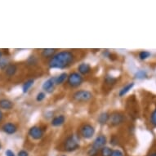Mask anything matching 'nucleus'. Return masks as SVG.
<instances>
[{
    "label": "nucleus",
    "mask_w": 156,
    "mask_h": 156,
    "mask_svg": "<svg viewBox=\"0 0 156 156\" xmlns=\"http://www.w3.org/2000/svg\"><path fill=\"white\" fill-rule=\"evenodd\" d=\"M2 56H3V53H2V51H0V60L2 59Z\"/></svg>",
    "instance_id": "nucleus-33"
},
{
    "label": "nucleus",
    "mask_w": 156,
    "mask_h": 156,
    "mask_svg": "<svg viewBox=\"0 0 156 156\" xmlns=\"http://www.w3.org/2000/svg\"><path fill=\"white\" fill-rule=\"evenodd\" d=\"M150 156H156V152H154V153H153V154H151Z\"/></svg>",
    "instance_id": "nucleus-34"
},
{
    "label": "nucleus",
    "mask_w": 156,
    "mask_h": 156,
    "mask_svg": "<svg viewBox=\"0 0 156 156\" xmlns=\"http://www.w3.org/2000/svg\"><path fill=\"white\" fill-rule=\"evenodd\" d=\"M78 70H79V73L80 74H83V75H86V74H89L91 70H92V68L89 65L87 64V63H82L80 64L78 67Z\"/></svg>",
    "instance_id": "nucleus-11"
},
{
    "label": "nucleus",
    "mask_w": 156,
    "mask_h": 156,
    "mask_svg": "<svg viewBox=\"0 0 156 156\" xmlns=\"http://www.w3.org/2000/svg\"><path fill=\"white\" fill-rule=\"evenodd\" d=\"M27 63L30 66H33V65H35L37 63V59L35 58V56H30V58L27 61Z\"/></svg>",
    "instance_id": "nucleus-27"
},
{
    "label": "nucleus",
    "mask_w": 156,
    "mask_h": 156,
    "mask_svg": "<svg viewBox=\"0 0 156 156\" xmlns=\"http://www.w3.org/2000/svg\"><path fill=\"white\" fill-rule=\"evenodd\" d=\"M45 97H46V95L44 92H39L36 97V100H37V101H42L43 100H44Z\"/></svg>",
    "instance_id": "nucleus-26"
},
{
    "label": "nucleus",
    "mask_w": 156,
    "mask_h": 156,
    "mask_svg": "<svg viewBox=\"0 0 156 156\" xmlns=\"http://www.w3.org/2000/svg\"><path fill=\"white\" fill-rule=\"evenodd\" d=\"M80 133H81V135L83 138L85 139H90L92 138V136L94 135L95 133V128L93 126H92L91 124H84L83 126L81 129H80Z\"/></svg>",
    "instance_id": "nucleus-6"
},
{
    "label": "nucleus",
    "mask_w": 156,
    "mask_h": 156,
    "mask_svg": "<svg viewBox=\"0 0 156 156\" xmlns=\"http://www.w3.org/2000/svg\"><path fill=\"white\" fill-rule=\"evenodd\" d=\"M34 82V80L31 79V80H27V81H26V82L24 83L23 86H22V91H23L24 93L28 92V91L30 90V87L33 86Z\"/></svg>",
    "instance_id": "nucleus-18"
},
{
    "label": "nucleus",
    "mask_w": 156,
    "mask_h": 156,
    "mask_svg": "<svg viewBox=\"0 0 156 156\" xmlns=\"http://www.w3.org/2000/svg\"><path fill=\"white\" fill-rule=\"evenodd\" d=\"M74 61V55L72 51H62L57 52L50 58L48 66L51 69H66Z\"/></svg>",
    "instance_id": "nucleus-1"
},
{
    "label": "nucleus",
    "mask_w": 156,
    "mask_h": 156,
    "mask_svg": "<svg viewBox=\"0 0 156 156\" xmlns=\"http://www.w3.org/2000/svg\"><path fill=\"white\" fill-rule=\"evenodd\" d=\"M2 129H3L4 133H7V134H9V135L14 134L17 131L16 126L12 123H7L5 124H3V127H2Z\"/></svg>",
    "instance_id": "nucleus-10"
},
{
    "label": "nucleus",
    "mask_w": 156,
    "mask_h": 156,
    "mask_svg": "<svg viewBox=\"0 0 156 156\" xmlns=\"http://www.w3.org/2000/svg\"><path fill=\"white\" fill-rule=\"evenodd\" d=\"M124 116L121 113L115 112L110 115V119H109V123L112 126L120 125L121 123H123L124 121Z\"/></svg>",
    "instance_id": "nucleus-5"
},
{
    "label": "nucleus",
    "mask_w": 156,
    "mask_h": 156,
    "mask_svg": "<svg viewBox=\"0 0 156 156\" xmlns=\"http://www.w3.org/2000/svg\"><path fill=\"white\" fill-rule=\"evenodd\" d=\"M44 130L38 126H34L29 130V135L34 140L41 139L44 136Z\"/></svg>",
    "instance_id": "nucleus-7"
},
{
    "label": "nucleus",
    "mask_w": 156,
    "mask_h": 156,
    "mask_svg": "<svg viewBox=\"0 0 156 156\" xmlns=\"http://www.w3.org/2000/svg\"><path fill=\"white\" fill-rule=\"evenodd\" d=\"M8 65H9V62L7 58H3L0 60V69H5L7 68Z\"/></svg>",
    "instance_id": "nucleus-22"
},
{
    "label": "nucleus",
    "mask_w": 156,
    "mask_h": 156,
    "mask_svg": "<svg viewBox=\"0 0 156 156\" xmlns=\"http://www.w3.org/2000/svg\"><path fill=\"white\" fill-rule=\"evenodd\" d=\"M4 70H5L6 75L12 77L15 75L16 73L17 72V66L14 64H9Z\"/></svg>",
    "instance_id": "nucleus-14"
},
{
    "label": "nucleus",
    "mask_w": 156,
    "mask_h": 156,
    "mask_svg": "<svg viewBox=\"0 0 156 156\" xmlns=\"http://www.w3.org/2000/svg\"><path fill=\"white\" fill-rule=\"evenodd\" d=\"M135 77L136 79H139V80H141V79H144V78H146V71H144V70H139L136 73Z\"/></svg>",
    "instance_id": "nucleus-24"
},
{
    "label": "nucleus",
    "mask_w": 156,
    "mask_h": 156,
    "mask_svg": "<svg viewBox=\"0 0 156 156\" xmlns=\"http://www.w3.org/2000/svg\"><path fill=\"white\" fill-rule=\"evenodd\" d=\"M112 149H110V147H107V146H104L103 148H101V156H111L112 154Z\"/></svg>",
    "instance_id": "nucleus-20"
},
{
    "label": "nucleus",
    "mask_w": 156,
    "mask_h": 156,
    "mask_svg": "<svg viewBox=\"0 0 156 156\" xmlns=\"http://www.w3.org/2000/svg\"><path fill=\"white\" fill-rule=\"evenodd\" d=\"M83 81V78L78 72H73L69 75H68V78H67L68 84L72 87H79L82 84Z\"/></svg>",
    "instance_id": "nucleus-4"
},
{
    "label": "nucleus",
    "mask_w": 156,
    "mask_h": 156,
    "mask_svg": "<svg viewBox=\"0 0 156 156\" xmlns=\"http://www.w3.org/2000/svg\"><path fill=\"white\" fill-rule=\"evenodd\" d=\"M80 147V144H79V139L76 136L70 135L69 136L64 143V148L65 151L67 152H72L74 151L75 150Z\"/></svg>",
    "instance_id": "nucleus-2"
},
{
    "label": "nucleus",
    "mask_w": 156,
    "mask_h": 156,
    "mask_svg": "<svg viewBox=\"0 0 156 156\" xmlns=\"http://www.w3.org/2000/svg\"><path fill=\"white\" fill-rule=\"evenodd\" d=\"M64 156H65V155H64Z\"/></svg>",
    "instance_id": "nucleus-36"
},
{
    "label": "nucleus",
    "mask_w": 156,
    "mask_h": 156,
    "mask_svg": "<svg viewBox=\"0 0 156 156\" xmlns=\"http://www.w3.org/2000/svg\"><path fill=\"white\" fill-rule=\"evenodd\" d=\"M3 113H2V111L0 110V122H1V121H2V119H3Z\"/></svg>",
    "instance_id": "nucleus-32"
},
{
    "label": "nucleus",
    "mask_w": 156,
    "mask_h": 156,
    "mask_svg": "<svg viewBox=\"0 0 156 156\" xmlns=\"http://www.w3.org/2000/svg\"><path fill=\"white\" fill-rule=\"evenodd\" d=\"M0 149H1V143H0Z\"/></svg>",
    "instance_id": "nucleus-35"
},
{
    "label": "nucleus",
    "mask_w": 156,
    "mask_h": 156,
    "mask_svg": "<svg viewBox=\"0 0 156 156\" xmlns=\"http://www.w3.org/2000/svg\"><path fill=\"white\" fill-rule=\"evenodd\" d=\"M65 121H66V118L64 115H58L52 119L51 123L54 127H59L65 123Z\"/></svg>",
    "instance_id": "nucleus-12"
},
{
    "label": "nucleus",
    "mask_w": 156,
    "mask_h": 156,
    "mask_svg": "<svg viewBox=\"0 0 156 156\" xmlns=\"http://www.w3.org/2000/svg\"><path fill=\"white\" fill-rule=\"evenodd\" d=\"M87 154H88V155L89 156H97V154H98V151L91 147V149L88 151V153Z\"/></svg>",
    "instance_id": "nucleus-28"
},
{
    "label": "nucleus",
    "mask_w": 156,
    "mask_h": 156,
    "mask_svg": "<svg viewBox=\"0 0 156 156\" xmlns=\"http://www.w3.org/2000/svg\"><path fill=\"white\" fill-rule=\"evenodd\" d=\"M106 141H107V140H106V137H105V136H98L97 138L95 139L94 141H93V143L92 145V148L99 151L100 149L103 148L105 146Z\"/></svg>",
    "instance_id": "nucleus-8"
},
{
    "label": "nucleus",
    "mask_w": 156,
    "mask_h": 156,
    "mask_svg": "<svg viewBox=\"0 0 156 156\" xmlns=\"http://www.w3.org/2000/svg\"><path fill=\"white\" fill-rule=\"evenodd\" d=\"M17 156H29V154L27 151L22 150V151H20L18 152Z\"/></svg>",
    "instance_id": "nucleus-30"
},
{
    "label": "nucleus",
    "mask_w": 156,
    "mask_h": 156,
    "mask_svg": "<svg viewBox=\"0 0 156 156\" xmlns=\"http://www.w3.org/2000/svg\"><path fill=\"white\" fill-rule=\"evenodd\" d=\"M116 81H117V80L115 78L110 76V75H107L105 79V83L107 85H114L116 83Z\"/></svg>",
    "instance_id": "nucleus-21"
},
{
    "label": "nucleus",
    "mask_w": 156,
    "mask_h": 156,
    "mask_svg": "<svg viewBox=\"0 0 156 156\" xmlns=\"http://www.w3.org/2000/svg\"><path fill=\"white\" fill-rule=\"evenodd\" d=\"M92 92L87 90H80L77 91L73 95V99L77 102H87L92 100Z\"/></svg>",
    "instance_id": "nucleus-3"
},
{
    "label": "nucleus",
    "mask_w": 156,
    "mask_h": 156,
    "mask_svg": "<svg viewBox=\"0 0 156 156\" xmlns=\"http://www.w3.org/2000/svg\"><path fill=\"white\" fill-rule=\"evenodd\" d=\"M133 86H134V83H128V84H127L126 86H124V87L119 91V97H123L124 95L127 94V93L133 88Z\"/></svg>",
    "instance_id": "nucleus-17"
},
{
    "label": "nucleus",
    "mask_w": 156,
    "mask_h": 156,
    "mask_svg": "<svg viewBox=\"0 0 156 156\" xmlns=\"http://www.w3.org/2000/svg\"><path fill=\"white\" fill-rule=\"evenodd\" d=\"M151 56V52L147 51H142L139 53V57L141 60H146Z\"/></svg>",
    "instance_id": "nucleus-23"
},
{
    "label": "nucleus",
    "mask_w": 156,
    "mask_h": 156,
    "mask_svg": "<svg viewBox=\"0 0 156 156\" xmlns=\"http://www.w3.org/2000/svg\"><path fill=\"white\" fill-rule=\"evenodd\" d=\"M111 156H123V154L119 150H115L112 151Z\"/></svg>",
    "instance_id": "nucleus-29"
},
{
    "label": "nucleus",
    "mask_w": 156,
    "mask_h": 156,
    "mask_svg": "<svg viewBox=\"0 0 156 156\" xmlns=\"http://www.w3.org/2000/svg\"><path fill=\"white\" fill-rule=\"evenodd\" d=\"M56 54V49L47 48L44 49L41 52V55L44 58H51Z\"/></svg>",
    "instance_id": "nucleus-16"
},
{
    "label": "nucleus",
    "mask_w": 156,
    "mask_h": 156,
    "mask_svg": "<svg viewBox=\"0 0 156 156\" xmlns=\"http://www.w3.org/2000/svg\"><path fill=\"white\" fill-rule=\"evenodd\" d=\"M6 155L7 156H16L15 154L13 153L12 151H11V150H8V151H6Z\"/></svg>",
    "instance_id": "nucleus-31"
},
{
    "label": "nucleus",
    "mask_w": 156,
    "mask_h": 156,
    "mask_svg": "<svg viewBox=\"0 0 156 156\" xmlns=\"http://www.w3.org/2000/svg\"><path fill=\"white\" fill-rule=\"evenodd\" d=\"M55 85H56V77H52L44 83L43 89L48 93H51L54 91Z\"/></svg>",
    "instance_id": "nucleus-9"
},
{
    "label": "nucleus",
    "mask_w": 156,
    "mask_h": 156,
    "mask_svg": "<svg viewBox=\"0 0 156 156\" xmlns=\"http://www.w3.org/2000/svg\"><path fill=\"white\" fill-rule=\"evenodd\" d=\"M67 78H68V74L66 73H62L59 76L56 77V84H62L66 81Z\"/></svg>",
    "instance_id": "nucleus-19"
},
{
    "label": "nucleus",
    "mask_w": 156,
    "mask_h": 156,
    "mask_svg": "<svg viewBox=\"0 0 156 156\" xmlns=\"http://www.w3.org/2000/svg\"><path fill=\"white\" fill-rule=\"evenodd\" d=\"M109 119H110V115L107 112H103L98 116L97 120H98V123H100V124L104 125V124L109 122Z\"/></svg>",
    "instance_id": "nucleus-15"
},
{
    "label": "nucleus",
    "mask_w": 156,
    "mask_h": 156,
    "mask_svg": "<svg viewBox=\"0 0 156 156\" xmlns=\"http://www.w3.org/2000/svg\"><path fill=\"white\" fill-rule=\"evenodd\" d=\"M151 122L154 126L156 127V109L154 110L151 116Z\"/></svg>",
    "instance_id": "nucleus-25"
},
{
    "label": "nucleus",
    "mask_w": 156,
    "mask_h": 156,
    "mask_svg": "<svg viewBox=\"0 0 156 156\" xmlns=\"http://www.w3.org/2000/svg\"><path fill=\"white\" fill-rule=\"evenodd\" d=\"M13 107V103L8 99H1L0 100V108L3 110H11Z\"/></svg>",
    "instance_id": "nucleus-13"
}]
</instances>
